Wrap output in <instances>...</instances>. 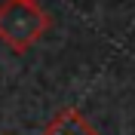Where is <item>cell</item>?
<instances>
[{"label":"cell","instance_id":"6da1fadb","mask_svg":"<svg viewBox=\"0 0 135 135\" xmlns=\"http://www.w3.org/2000/svg\"><path fill=\"white\" fill-rule=\"evenodd\" d=\"M49 31V16L37 3L3 0L0 3V40L12 52H28Z\"/></svg>","mask_w":135,"mask_h":135},{"label":"cell","instance_id":"7a4b0ae2","mask_svg":"<svg viewBox=\"0 0 135 135\" xmlns=\"http://www.w3.org/2000/svg\"><path fill=\"white\" fill-rule=\"evenodd\" d=\"M43 135H98V132L92 129V123H89L80 110L68 108V110H61V114L52 117V123L46 126Z\"/></svg>","mask_w":135,"mask_h":135},{"label":"cell","instance_id":"3957f363","mask_svg":"<svg viewBox=\"0 0 135 135\" xmlns=\"http://www.w3.org/2000/svg\"><path fill=\"white\" fill-rule=\"evenodd\" d=\"M25 3H37V0H25Z\"/></svg>","mask_w":135,"mask_h":135}]
</instances>
